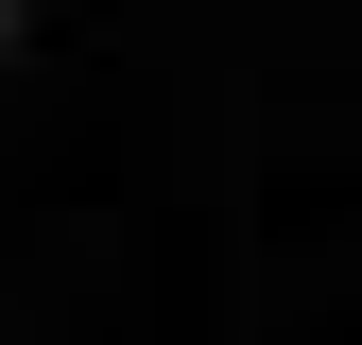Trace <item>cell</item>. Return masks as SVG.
I'll list each match as a JSON object with an SVG mask.
<instances>
[{"mask_svg": "<svg viewBox=\"0 0 362 345\" xmlns=\"http://www.w3.org/2000/svg\"><path fill=\"white\" fill-rule=\"evenodd\" d=\"M0 18H18V0H0Z\"/></svg>", "mask_w": 362, "mask_h": 345, "instance_id": "cell-1", "label": "cell"}]
</instances>
